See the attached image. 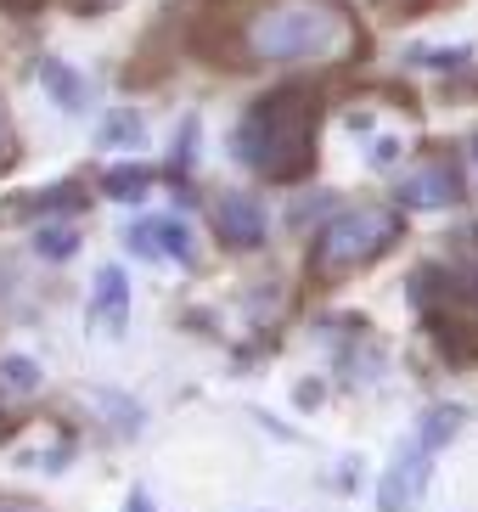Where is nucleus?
Masks as SVG:
<instances>
[{
	"label": "nucleus",
	"mask_w": 478,
	"mask_h": 512,
	"mask_svg": "<svg viewBox=\"0 0 478 512\" xmlns=\"http://www.w3.org/2000/svg\"><path fill=\"white\" fill-rule=\"evenodd\" d=\"M34 254L40 259H74L79 254V231L74 226H34Z\"/></svg>",
	"instance_id": "obj_15"
},
{
	"label": "nucleus",
	"mask_w": 478,
	"mask_h": 512,
	"mask_svg": "<svg viewBox=\"0 0 478 512\" xmlns=\"http://www.w3.org/2000/svg\"><path fill=\"white\" fill-rule=\"evenodd\" d=\"M17 164V130H12V113L0 107V175Z\"/></svg>",
	"instance_id": "obj_18"
},
{
	"label": "nucleus",
	"mask_w": 478,
	"mask_h": 512,
	"mask_svg": "<svg viewBox=\"0 0 478 512\" xmlns=\"http://www.w3.org/2000/svg\"><path fill=\"white\" fill-rule=\"evenodd\" d=\"M0 383L12 394H34L40 389V361H29V355H0Z\"/></svg>",
	"instance_id": "obj_16"
},
{
	"label": "nucleus",
	"mask_w": 478,
	"mask_h": 512,
	"mask_svg": "<svg viewBox=\"0 0 478 512\" xmlns=\"http://www.w3.org/2000/svg\"><path fill=\"white\" fill-rule=\"evenodd\" d=\"M130 254L141 259H175V265H192V231H186V220H175V214H152V220H135L130 226Z\"/></svg>",
	"instance_id": "obj_6"
},
{
	"label": "nucleus",
	"mask_w": 478,
	"mask_h": 512,
	"mask_svg": "<svg viewBox=\"0 0 478 512\" xmlns=\"http://www.w3.org/2000/svg\"><path fill=\"white\" fill-rule=\"evenodd\" d=\"M124 512H152V501H147V490H130V501H124Z\"/></svg>",
	"instance_id": "obj_20"
},
{
	"label": "nucleus",
	"mask_w": 478,
	"mask_h": 512,
	"mask_svg": "<svg viewBox=\"0 0 478 512\" xmlns=\"http://www.w3.org/2000/svg\"><path fill=\"white\" fill-rule=\"evenodd\" d=\"M85 203V192H79L74 181L68 186H45V192H34V197H23V203H6V220H23V214H51V209H79Z\"/></svg>",
	"instance_id": "obj_10"
},
{
	"label": "nucleus",
	"mask_w": 478,
	"mask_h": 512,
	"mask_svg": "<svg viewBox=\"0 0 478 512\" xmlns=\"http://www.w3.org/2000/svg\"><path fill=\"white\" fill-rule=\"evenodd\" d=\"M40 85L51 91V102L68 107V113H74V107H85V79H79L68 62H40Z\"/></svg>",
	"instance_id": "obj_11"
},
{
	"label": "nucleus",
	"mask_w": 478,
	"mask_h": 512,
	"mask_svg": "<svg viewBox=\"0 0 478 512\" xmlns=\"http://www.w3.org/2000/svg\"><path fill=\"white\" fill-rule=\"evenodd\" d=\"M394 158H400V141H377V147H372V164L377 169H389Z\"/></svg>",
	"instance_id": "obj_19"
},
{
	"label": "nucleus",
	"mask_w": 478,
	"mask_h": 512,
	"mask_svg": "<svg viewBox=\"0 0 478 512\" xmlns=\"http://www.w3.org/2000/svg\"><path fill=\"white\" fill-rule=\"evenodd\" d=\"M102 147H124V152H135L141 141H147V124H141V113H130V107H119V113H107L102 119Z\"/></svg>",
	"instance_id": "obj_12"
},
{
	"label": "nucleus",
	"mask_w": 478,
	"mask_h": 512,
	"mask_svg": "<svg viewBox=\"0 0 478 512\" xmlns=\"http://www.w3.org/2000/svg\"><path fill=\"white\" fill-rule=\"evenodd\" d=\"M400 242V214L389 203H355V209L332 214L310 242V282H344V276L366 271Z\"/></svg>",
	"instance_id": "obj_2"
},
{
	"label": "nucleus",
	"mask_w": 478,
	"mask_h": 512,
	"mask_svg": "<svg viewBox=\"0 0 478 512\" xmlns=\"http://www.w3.org/2000/svg\"><path fill=\"white\" fill-rule=\"evenodd\" d=\"M147 186H152V169H141V164H113V169L102 175V192L119 197V203H135Z\"/></svg>",
	"instance_id": "obj_13"
},
{
	"label": "nucleus",
	"mask_w": 478,
	"mask_h": 512,
	"mask_svg": "<svg viewBox=\"0 0 478 512\" xmlns=\"http://www.w3.org/2000/svg\"><path fill=\"white\" fill-rule=\"evenodd\" d=\"M428 473H434V451H422V439H400L383 467V484H377V507L383 512H417L422 490H428Z\"/></svg>",
	"instance_id": "obj_4"
},
{
	"label": "nucleus",
	"mask_w": 478,
	"mask_h": 512,
	"mask_svg": "<svg viewBox=\"0 0 478 512\" xmlns=\"http://www.w3.org/2000/svg\"><path fill=\"white\" fill-rule=\"evenodd\" d=\"M462 417L467 411L462 406H434L428 411V417H422V451H439V445H450V439H456V428H462Z\"/></svg>",
	"instance_id": "obj_14"
},
{
	"label": "nucleus",
	"mask_w": 478,
	"mask_h": 512,
	"mask_svg": "<svg viewBox=\"0 0 478 512\" xmlns=\"http://www.w3.org/2000/svg\"><path fill=\"white\" fill-rule=\"evenodd\" d=\"M315 130H321V96L315 85H276L259 102H248V113L231 130V152L242 169H254L259 181H304L315 164Z\"/></svg>",
	"instance_id": "obj_1"
},
{
	"label": "nucleus",
	"mask_w": 478,
	"mask_h": 512,
	"mask_svg": "<svg viewBox=\"0 0 478 512\" xmlns=\"http://www.w3.org/2000/svg\"><path fill=\"white\" fill-rule=\"evenodd\" d=\"M209 220H214V237H220L225 248H259V242H265V226H270L265 203L248 197V192H220Z\"/></svg>",
	"instance_id": "obj_5"
},
{
	"label": "nucleus",
	"mask_w": 478,
	"mask_h": 512,
	"mask_svg": "<svg viewBox=\"0 0 478 512\" xmlns=\"http://www.w3.org/2000/svg\"><path fill=\"white\" fill-rule=\"evenodd\" d=\"M473 175H478V136H473Z\"/></svg>",
	"instance_id": "obj_21"
},
{
	"label": "nucleus",
	"mask_w": 478,
	"mask_h": 512,
	"mask_svg": "<svg viewBox=\"0 0 478 512\" xmlns=\"http://www.w3.org/2000/svg\"><path fill=\"white\" fill-rule=\"evenodd\" d=\"M434 344H439V355L456 361V366L478 361V321H467L462 310H456V316H434Z\"/></svg>",
	"instance_id": "obj_9"
},
{
	"label": "nucleus",
	"mask_w": 478,
	"mask_h": 512,
	"mask_svg": "<svg viewBox=\"0 0 478 512\" xmlns=\"http://www.w3.org/2000/svg\"><path fill=\"white\" fill-rule=\"evenodd\" d=\"M344 29L349 23L338 6H265L242 23V46L259 62H310L327 57Z\"/></svg>",
	"instance_id": "obj_3"
},
{
	"label": "nucleus",
	"mask_w": 478,
	"mask_h": 512,
	"mask_svg": "<svg viewBox=\"0 0 478 512\" xmlns=\"http://www.w3.org/2000/svg\"><path fill=\"white\" fill-rule=\"evenodd\" d=\"M456 197H462V175L450 158H428L400 181V203H411V209H450Z\"/></svg>",
	"instance_id": "obj_7"
},
{
	"label": "nucleus",
	"mask_w": 478,
	"mask_h": 512,
	"mask_svg": "<svg viewBox=\"0 0 478 512\" xmlns=\"http://www.w3.org/2000/svg\"><path fill=\"white\" fill-rule=\"evenodd\" d=\"M90 327L102 338H119L130 327V276L119 265H102L96 271V287H90Z\"/></svg>",
	"instance_id": "obj_8"
},
{
	"label": "nucleus",
	"mask_w": 478,
	"mask_h": 512,
	"mask_svg": "<svg viewBox=\"0 0 478 512\" xmlns=\"http://www.w3.org/2000/svg\"><path fill=\"white\" fill-rule=\"evenodd\" d=\"M411 62H417V68H439V74H450V68H462V62H473V51H467V46H445V51H411Z\"/></svg>",
	"instance_id": "obj_17"
}]
</instances>
